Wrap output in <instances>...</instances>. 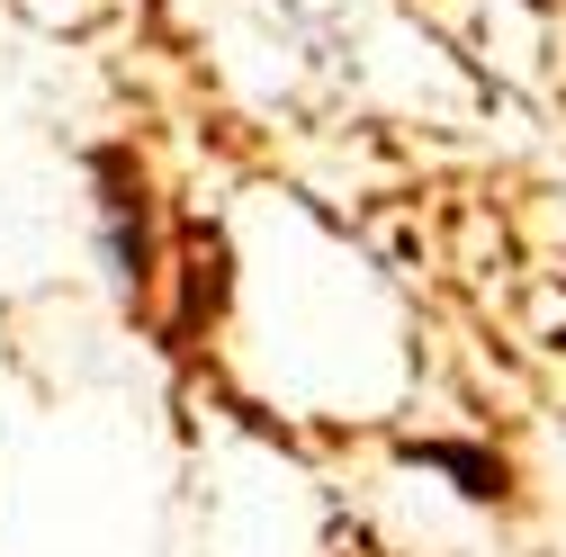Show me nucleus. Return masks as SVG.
<instances>
[{"label": "nucleus", "mask_w": 566, "mask_h": 557, "mask_svg": "<svg viewBox=\"0 0 566 557\" xmlns=\"http://www.w3.org/2000/svg\"><path fill=\"white\" fill-rule=\"evenodd\" d=\"M432 467H450V476H468V495H494V467L485 459H468V450H422Z\"/></svg>", "instance_id": "1"}]
</instances>
